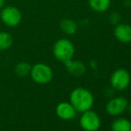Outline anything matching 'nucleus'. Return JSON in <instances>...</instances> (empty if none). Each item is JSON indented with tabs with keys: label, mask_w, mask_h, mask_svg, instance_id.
I'll return each mask as SVG.
<instances>
[{
	"label": "nucleus",
	"mask_w": 131,
	"mask_h": 131,
	"mask_svg": "<svg viewBox=\"0 0 131 131\" xmlns=\"http://www.w3.org/2000/svg\"><path fill=\"white\" fill-rule=\"evenodd\" d=\"M70 103L73 105L77 112L82 113L92 109L95 103L93 94L85 88H76L70 94Z\"/></svg>",
	"instance_id": "f257e3e1"
},
{
	"label": "nucleus",
	"mask_w": 131,
	"mask_h": 131,
	"mask_svg": "<svg viewBox=\"0 0 131 131\" xmlns=\"http://www.w3.org/2000/svg\"><path fill=\"white\" fill-rule=\"evenodd\" d=\"M53 54L57 61L65 62L73 58L75 54V47L68 38H60L53 46Z\"/></svg>",
	"instance_id": "f03ea898"
},
{
	"label": "nucleus",
	"mask_w": 131,
	"mask_h": 131,
	"mask_svg": "<svg viewBox=\"0 0 131 131\" xmlns=\"http://www.w3.org/2000/svg\"><path fill=\"white\" fill-rule=\"evenodd\" d=\"M29 75L31 79L37 84L47 85L52 81L53 78V71L48 64L44 62H38L31 66Z\"/></svg>",
	"instance_id": "7ed1b4c3"
},
{
	"label": "nucleus",
	"mask_w": 131,
	"mask_h": 131,
	"mask_svg": "<svg viewBox=\"0 0 131 131\" xmlns=\"http://www.w3.org/2000/svg\"><path fill=\"white\" fill-rule=\"evenodd\" d=\"M1 21L9 28L17 27L23 21V14L18 7L14 5H5L0 10Z\"/></svg>",
	"instance_id": "20e7f679"
},
{
	"label": "nucleus",
	"mask_w": 131,
	"mask_h": 131,
	"mask_svg": "<svg viewBox=\"0 0 131 131\" xmlns=\"http://www.w3.org/2000/svg\"><path fill=\"white\" fill-rule=\"evenodd\" d=\"M130 74L126 69L119 68L112 73L110 78V84L112 88L118 91L127 89L130 84Z\"/></svg>",
	"instance_id": "39448f33"
},
{
	"label": "nucleus",
	"mask_w": 131,
	"mask_h": 131,
	"mask_svg": "<svg viewBox=\"0 0 131 131\" xmlns=\"http://www.w3.org/2000/svg\"><path fill=\"white\" fill-rule=\"evenodd\" d=\"M79 126L84 131H97L101 127V119L95 112L86 111L81 113Z\"/></svg>",
	"instance_id": "423d86ee"
},
{
	"label": "nucleus",
	"mask_w": 131,
	"mask_h": 131,
	"mask_svg": "<svg viewBox=\"0 0 131 131\" xmlns=\"http://www.w3.org/2000/svg\"><path fill=\"white\" fill-rule=\"evenodd\" d=\"M128 101L123 96H116L110 99L105 104V111L110 116L118 117L127 111Z\"/></svg>",
	"instance_id": "0eeeda50"
},
{
	"label": "nucleus",
	"mask_w": 131,
	"mask_h": 131,
	"mask_svg": "<svg viewBox=\"0 0 131 131\" xmlns=\"http://www.w3.org/2000/svg\"><path fill=\"white\" fill-rule=\"evenodd\" d=\"M55 113L62 121H71L77 116V111L70 102H61L55 107Z\"/></svg>",
	"instance_id": "6e6552de"
},
{
	"label": "nucleus",
	"mask_w": 131,
	"mask_h": 131,
	"mask_svg": "<svg viewBox=\"0 0 131 131\" xmlns=\"http://www.w3.org/2000/svg\"><path fill=\"white\" fill-rule=\"evenodd\" d=\"M115 38L121 43H129L131 42V26L126 23H118L115 25L113 30Z\"/></svg>",
	"instance_id": "1a4fd4ad"
},
{
	"label": "nucleus",
	"mask_w": 131,
	"mask_h": 131,
	"mask_svg": "<svg viewBox=\"0 0 131 131\" xmlns=\"http://www.w3.org/2000/svg\"><path fill=\"white\" fill-rule=\"evenodd\" d=\"M63 64L68 72L75 77L82 76L86 71V65L81 61H75L71 59V60L66 61L65 62H63Z\"/></svg>",
	"instance_id": "9d476101"
},
{
	"label": "nucleus",
	"mask_w": 131,
	"mask_h": 131,
	"mask_svg": "<svg viewBox=\"0 0 131 131\" xmlns=\"http://www.w3.org/2000/svg\"><path fill=\"white\" fill-rule=\"evenodd\" d=\"M112 131H131V121L126 118L119 117L111 124Z\"/></svg>",
	"instance_id": "9b49d317"
},
{
	"label": "nucleus",
	"mask_w": 131,
	"mask_h": 131,
	"mask_svg": "<svg viewBox=\"0 0 131 131\" xmlns=\"http://www.w3.org/2000/svg\"><path fill=\"white\" fill-rule=\"evenodd\" d=\"M88 5L96 13H104L109 10L112 1L111 0H88Z\"/></svg>",
	"instance_id": "f8f14e48"
},
{
	"label": "nucleus",
	"mask_w": 131,
	"mask_h": 131,
	"mask_svg": "<svg viewBox=\"0 0 131 131\" xmlns=\"http://www.w3.org/2000/svg\"><path fill=\"white\" fill-rule=\"evenodd\" d=\"M59 26H60L61 30L66 35L75 34L77 32V29H78V25H77L76 21L69 19V18L62 19L59 23Z\"/></svg>",
	"instance_id": "ddd939ff"
},
{
	"label": "nucleus",
	"mask_w": 131,
	"mask_h": 131,
	"mask_svg": "<svg viewBox=\"0 0 131 131\" xmlns=\"http://www.w3.org/2000/svg\"><path fill=\"white\" fill-rule=\"evenodd\" d=\"M14 44V38L8 31H0V52L6 51Z\"/></svg>",
	"instance_id": "4468645a"
},
{
	"label": "nucleus",
	"mask_w": 131,
	"mask_h": 131,
	"mask_svg": "<svg viewBox=\"0 0 131 131\" xmlns=\"http://www.w3.org/2000/svg\"><path fill=\"white\" fill-rule=\"evenodd\" d=\"M31 70V65L28 62H20L14 67V72L21 78L29 76Z\"/></svg>",
	"instance_id": "2eb2a0df"
},
{
	"label": "nucleus",
	"mask_w": 131,
	"mask_h": 131,
	"mask_svg": "<svg viewBox=\"0 0 131 131\" xmlns=\"http://www.w3.org/2000/svg\"><path fill=\"white\" fill-rule=\"evenodd\" d=\"M109 21H110L112 24L117 25L118 23H119L121 21V15L118 13H112L109 16Z\"/></svg>",
	"instance_id": "dca6fc26"
},
{
	"label": "nucleus",
	"mask_w": 131,
	"mask_h": 131,
	"mask_svg": "<svg viewBox=\"0 0 131 131\" xmlns=\"http://www.w3.org/2000/svg\"><path fill=\"white\" fill-rule=\"evenodd\" d=\"M89 64H90V67H91L93 70L97 69V66H98V64H97V62H95V60H92V61H90Z\"/></svg>",
	"instance_id": "f3484780"
},
{
	"label": "nucleus",
	"mask_w": 131,
	"mask_h": 131,
	"mask_svg": "<svg viewBox=\"0 0 131 131\" xmlns=\"http://www.w3.org/2000/svg\"><path fill=\"white\" fill-rule=\"evenodd\" d=\"M123 5L126 7H130L131 6V0H124Z\"/></svg>",
	"instance_id": "a211bd4d"
},
{
	"label": "nucleus",
	"mask_w": 131,
	"mask_h": 131,
	"mask_svg": "<svg viewBox=\"0 0 131 131\" xmlns=\"http://www.w3.org/2000/svg\"><path fill=\"white\" fill-rule=\"evenodd\" d=\"M5 0H0V10L5 6Z\"/></svg>",
	"instance_id": "6ab92c4d"
},
{
	"label": "nucleus",
	"mask_w": 131,
	"mask_h": 131,
	"mask_svg": "<svg viewBox=\"0 0 131 131\" xmlns=\"http://www.w3.org/2000/svg\"><path fill=\"white\" fill-rule=\"evenodd\" d=\"M127 110H128V112L131 114V104H129V103H128V108H127Z\"/></svg>",
	"instance_id": "aec40b11"
}]
</instances>
